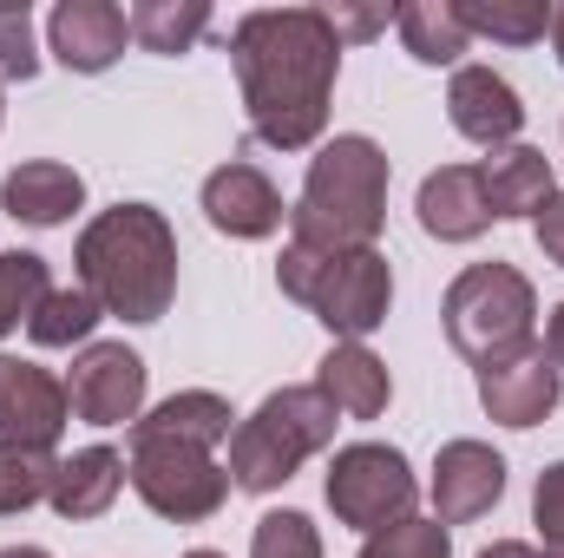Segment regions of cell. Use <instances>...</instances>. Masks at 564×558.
Instances as JSON below:
<instances>
[{"instance_id": "cell-5", "label": "cell", "mask_w": 564, "mask_h": 558, "mask_svg": "<svg viewBox=\"0 0 564 558\" xmlns=\"http://www.w3.org/2000/svg\"><path fill=\"white\" fill-rule=\"evenodd\" d=\"M282 296H295L302 309H315V322L341 342H361L388 322V302H394V270L381 250H302V244H282L276 264Z\"/></svg>"}, {"instance_id": "cell-18", "label": "cell", "mask_w": 564, "mask_h": 558, "mask_svg": "<svg viewBox=\"0 0 564 558\" xmlns=\"http://www.w3.org/2000/svg\"><path fill=\"white\" fill-rule=\"evenodd\" d=\"M414 211H421V230L440 237V244H473V237H486L492 211H486V191H479V164H440V171H426Z\"/></svg>"}, {"instance_id": "cell-36", "label": "cell", "mask_w": 564, "mask_h": 558, "mask_svg": "<svg viewBox=\"0 0 564 558\" xmlns=\"http://www.w3.org/2000/svg\"><path fill=\"white\" fill-rule=\"evenodd\" d=\"M0 558H53V552H40V546H7Z\"/></svg>"}, {"instance_id": "cell-22", "label": "cell", "mask_w": 564, "mask_h": 558, "mask_svg": "<svg viewBox=\"0 0 564 558\" xmlns=\"http://www.w3.org/2000/svg\"><path fill=\"white\" fill-rule=\"evenodd\" d=\"M126 20L144 53H191V40L210 26V7L204 0H139Z\"/></svg>"}, {"instance_id": "cell-8", "label": "cell", "mask_w": 564, "mask_h": 558, "mask_svg": "<svg viewBox=\"0 0 564 558\" xmlns=\"http://www.w3.org/2000/svg\"><path fill=\"white\" fill-rule=\"evenodd\" d=\"M414 473H408V453L401 447H381V440H355L328 460V506L341 526L355 533H388L401 519H414Z\"/></svg>"}, {"instance_id": "cell-23", "label": "cell", "mask_w": 564, "mask_h": 558, "mask_svg": "<svg viewBox=\"0 0 564 558\" xmlns=\"http://www.w3.org/2000/svg\"><path fill=\"white\" fill-rule=\"evenodd\" d=\"M453 7H459V0H453ZM459 20H466V33H492V40H506V46H532V40L552 33V7H545V0H466Z\"/></svg>"}, {"instance_id": "cell-16", "label": "cell", "mask_w": 564, "mask_h": 558, "mask_svg": "<svg viewBox=\"0 0 564 558\" xmlns=\"http://www.w3.org/2000/svg\"><path fill=\"white\" fill-rule=\"evenodd\" d=\"M79 204H86V178H79L73 164H59V158H26V164H13L7 184H0V211H7L13 224H33V230L66 224Z\"/></svg>"}, {"instance_id": "cell-3", "label": "cell", "mask_w": 564, "mask_h": 558, "mask_svg": "<svg viewBox=\"0 0 564 558\" xmlns=\"http://www.w3.org/2000/svg\"><path fill=\"white\" fill-rule=\"evenodd\" d=\"M79 289L119 322H158L177 296V237L164 211L151 204H112L79 230Z\"/></svg>"}, {"instance_id": "cell-14", "label": "cell", "mask_w": 564, "mask_h": 558, "mask_svg": "<svg viewBox=\"0 0 564 558\" xmlns=\"http://www.w3.org/2000/svg\"><path fill=\"white\" fill-rule=\"evenodd\" d=\"M46 33H53V53H59L66 73H106L126 53L132 20L112 0H59L53 20H46Z\"/></svg>"}, {"instance_id": "cell-9", "label": "cell", "mask_w": 564, "mask_h": 558, "mask_svg": "<svg viewBox=\"0 0 564 558\" xmlns=\"http://www.w3.org/2000/svg\"><path fill=\"white\" fill-rule=\"evenodd\" d=\"M66 420H73L66 382H53L40 362L0 355V440H7V447L53 453L59 433H66Z\"/></svg>"}, {"instance_id": "cell-2", "label": "cell", "mask_w": 564, "mask_h": 558, "mask_svg": "<svg viewBox=\"0 0 564 558\" xmlns=\"http://www.w3.org/2000/svg\"><path fill=\"white\" fill-rule=\"evenodd\" d=\"M230 401L224 395H171L158 401L151 415L132 420V460H126V480L158 519H177V526H197L210 519L224 500H230V466H217V440H230Z\"/></svg>"}, {"instance_id": "cell-17", "label": "cell", "mask_w": 564, "mask_h": 558, "mask_svg": "<svg viewBox=\"0 0 564 558\" xmlns=\"http://www.w3.org/2000/svg\"><path fill=\"white\" fill-rule=\"evenodd\" d=\"M315 388H322V401L335 415H348V420H375V415H388V401H394L388 362L368 342H335L322 355V368H315Z\"/></svg>"}, {"instance_id": "cell-1", "label": "cell", "mask_w": 564, "mask_h": 558, "mask_svg": "<svg viewBox=\"0 0 564 558\" xmlns=\"http://www.w3.org/2000/svg\"><path fill=\"white\" fill-rule=\"evenodd\" d=\"M230 60L243 79L250 132L276 151H308L328 126V93L341 73V40L322 7H257L230 26Z\"/></svg>"}, {"instance_id": "cell-11", "label": "cell", "mask_w": 564, "mask_h": 558, "mask_svg": "<svg viewBox=\"0 0 564 558\" xmlns=\"http://www.w3.org/2000/svg\"><path fill=\"white\" fill-rule=\"evenodd\" d=\"M564 375L552 368V355L532 342L506 362H486L479 368V408L499 420V427H539V420L558 408Z\"/></svg>"}, {"instance_id": "cell-21", "label": "cell", "mask_w": 564, "mask_h": 558, "mask_svg": "<svg viewBox=\"0 0 564 558\" xmlns=\"http://www.w3.org/2000/svg\"><path fill=\"white\" fill-rule=\"evenodd\" d=\"M394 26H401V46L421 66H453L466 53V40H473L453 0H408V7H394Z\"/></svg>"}, {"instance_id": "cell-30", "label": "cell", "mask_w": 564, "mask_h": 558, "mask_svg": "<svg viewBox=\"0 0 564 558\" xmlns=\"http://www.w3.org/2000/svg\"><path fill=\"white\" fill-rule=\"evenodd\" d=\"M532 526L545 533V552L564 558V460L558 466H545L539 486H532Z\"/></svg>"}, {"instance_id": "cell-7", "label": "cell", "mask_w": 564, "mask_h": 558, "mask_svg": "<svg viewBox=\"0 0 564 558\" xmlns=\"http://www.w3.org/2000/svg\"><path fill=\"white\" fill-rule=\"evenodd\" d=\"M446 342L466 355V362H506L519 348H532V315H539V296L532 282L519 277L512 264H473L459 270L446 289Z\"/></svg>"}, {"instance_id": "cell-33", "label": "cell", "mask_w": 564, "mask_h": 558, "mask_svg": "<svg viewBox=\"0 0 564 558\" xmlns=\"http://www.w3.org/2000/svg\"><path fill=\"white\" fill-rule=\"evenodd\" d=\"M479 558H558V552H545V546H525V539H492Z\"/></svg>"}, {"instance_id": "cell-10", "label": "cell", "mask_w": 564, "mask_h": 558, "mask_svg": "<svg viewBox=\"0 0 564 558\" xmlns=\"http://www.w3.org/2000/svg\"><path fill=\"white\" fill-rule=\"evenodd\" d=\"M66 401L86 427H126L144 408V362L126 342H93L73 375H66Z\"/></svg>"}, {"instance_id": "cell-29", "label": "cell", "mask_w": 564, "mask_h": 558, "mask_svg": "<svg viewBox=\"0 0 564 558\" xmlns=\"http://www.w3.org/2000/svg\"><path fill=\"white\" fill-rule=\"evenodd\" d=\"M40 53H33V13L26 0H0V79H33Z\"/></svg>"}, {"instance_id": "cell-27", "label": "cell", "mask_w": 564, "mask_h": 558, "mask_svg": "<svg viewBox=\"0 0 564 558\" xmlns=\"http://www.w3.org/2000/svg\"><path fill=\"white\" fill-rule=\"evenodd\" d=\"M361 558H453V533L440 519H401V526L375 533Z\"/></svg>"}, {"instance_id": "cell-32", "label": "cell", "mask_w": 564, "mask_h": 558, "mask_svg": "<svg viewBox=\"0 0 564 558\" xmlns=\"http://www.w3.org/2000/svg\"><path fill=\"white\" fill-rule=\"evenodd\" d=\"M539 250H545V257L564 270V191L545 204V211H539Z\"/></svg>"}, {"instance_id": "cell-28", "label": "cell", "mask_w": 564, "mask_h": 558, "mask_svg": "<svg viewBox=\"0 0 564 558\" xmlns=\"http://www.w3.org/2000/svg\"><path fill=\"white\" fill-rule=\"evenodd\" d=\"M250 558H322V539H315L308 513H263L257 539H250Z\"/></svg>"}, {"instance_id": "cell-20", "label": "cell", "mask_w": 564, "mask_h": 558, "mask_svg": "<svg viewBox=\"0 0 564 558\" xmlns=\"http://www.w3.org/2000/svg\"><path fill=\"white\" fill-rule=\"evenodd\" d=\"M119 486H126V460L112 447H86V453L53 466V493L46 500H53L59 519H99V513H112Z\"/></svg>"}, {"instance_id": "cell-35", "label": "cell", "mask_w": 564, "mask_h": 558, "mask_svg": "<svg viewBox=\"0 0 564 558\" xmlns=\"http://www.w3.org/2000/svg\"><path fill=\"white\" fill-rule=\"evenodd\" d=\"M552 46H558V66H564V7L552 13Z\"/></svg>"}, {"instance_id": "cell-24", "label": "cell", "mask_w": 564, "mask_h": 558, "mask_svg": "<svg viewBox=\"0 0 564 558\" xmlns=\"http://www.w3.org/2000/svg\"><path fill=\"white\" fill-rule=\"evenodd\" d=\"M99 302H93V289H46V302L33 309V322H26V335L40 342V348H73V342H86L93 329H99Z\"/></svg>"}, {"instance_id": "cell-37", "label": "cell", "mask_w": 564, "mask_h": 558, "mask_svg": "<svg viewBox=\"0 0 564 558\" xmlns=\"http://www.w3.org/2000/svg\"><path fill=\"white\" fill-rule=\"evenodd\" d=\"M184 558H224V552H210V546H197V552H184Z\"/></svg>"}, {"instance_id": "cell-31", "label": "cell", "mask_w": 564, "mask_h": 558, "mask_svg": "<svg viewBox=\"0 0 564 558\" xmlns=\"http://www.w3.org/2000/svg\"><path fill=\"white\" fill-rule=\"evenodd\" d=\"M328 13V26H335V40H368V33H381L394 13L388 7H322Z\"/></svg>"}, {"instance_id": "cell-34", "label": "cell", "mask_w": 564, "mask_h": 558, "mask_svg": "<svg viewBox=\"0 0 564 558\" xmlns=\"http://www.w3.org/2000/svg\"><path fill=\"white\" fill-rule=\"evenodd\" d=\"M545 355H552V368L564 375V302L552 309V322H545Z\"/></svg>"}, {"instance_id": "cell-12", "label": "cell", "mask_w": 564, "mask_h": 558, "mask_svg": "<svg viewBox=\"0 0 564 558\" xmlns=\"http://www.w3.org/2000/svg\"><path fill=\"white\" fill-rule=\"evenodd\" d=\"M506 493V460L486 440H446L433 460V519L440 526H466L479 513H492Z\"/></svg>"}, {"instance_id": "cell-19", "label": "cell", "mask_w": 564, "mask_h": 558, "mask_svg": "<svg viewBox=\"0 0 564 558\" xmlns=\"http://www.w3.org/2000/svg\"><path fill=\"white\" fill-rule=\"evenodd\" d=\"M479 191H486V211H492V217H539V211L558 197V178H552L545 151H532V144H499V151L479 164Z\"/></svg>"}, {"instance_id": "cell-6", "label": "cell", "mask_w": 564, "mask_h": 558, "mask_svg": "<svg viewBox=\"0 0 564 558\" xmlns=\"http://www.w3.org/2000/svg\"><path fill=\"white\" fill-rule=\"evenodd\" d=\"M335 440V408L322 401V388H276L250 420H237L230 433V480L243 493H276L295 480V466L308 453H322Z\"/></svg>"}, {"instance_id": "cell-26", "label": "cell", "mask_w": 564, "mask_h": 558, "mask_svg": "<svg viewBox=\"0 0 564 558\" xmlns=\"http://www.w3.org/2000/svg\"><path fill=\"white\" fill-rule=\"evenodd\" d=\"M53 453H26V447H7L0 440V519L7 513H26L53 493Z\"/></svg>"}, {"instance_id": "cell-4", "label": "cell", "mask_w": 564, "mask_h": 558, "mask_svg": "<svg viewBox=\"0 0 564 558\" xmlns=\"http://www.w3.org/2000/svg\"><path fill=\"white\" fill-rule=\"evenodd\" d=\"M388 217V151L361 132L328 139L308 158L302 197L289 211V244L302 250H375Z\"/></svg>"}, {"instance_id": "cell-25", "label": "cell", "mask_w": 564, "mask_h": 558, "mask_svg": "<svg viewBox=\"0 0 564 558\" xmlns=\"http://www.w3.org/2000/svg\"><path fill=\"white\" fill-rule=\"evenodd\" d=\"M46 257H33V250H0V335L7 329H20V322H33V309L46 302Z\"/></svg>"}, {"instance_id": "cell-15", "label": "cell", "mask_w": 564, "mask_h": 558, "mask_svg": "<svg viewBox=\"0 0 564 558\" xmlns=\"http://www.w3.org/2000/svg\"><path fill=\"white\" fill-rule=\"evenodd\" d=\"M204 217L224 230V237H270L282 224V191L257 171V164H224L204 178Z\"/></svg>"}, {"instance_id": "cell-13", "label": "cell", "mask_w": 564, "mask_h": 558, "mask_svg": "<svg viewBox=\"0 0 564 558\" xmlns=\"http://www.w3.org/2000/svg\"><path fill=\"white\" fill-rule=\"evenodd\" d=\"M446 119H453V132H459V139L499 151V144L519 139L525 106H519V93H512V79H506V73H492V66H459V73H453V86H446Z\"/></svg>"}]
</instances>
